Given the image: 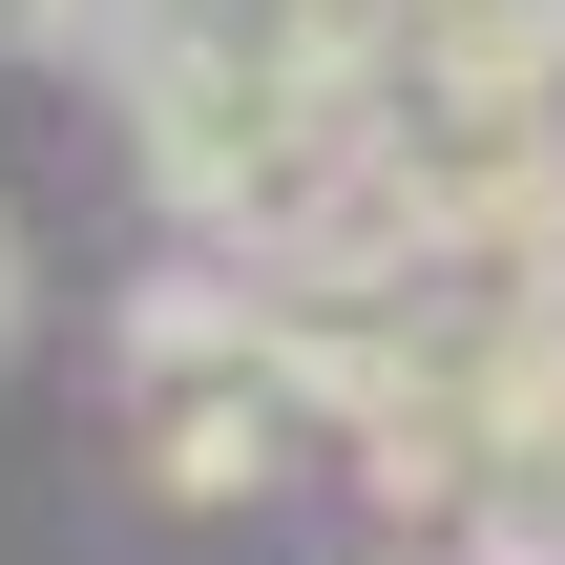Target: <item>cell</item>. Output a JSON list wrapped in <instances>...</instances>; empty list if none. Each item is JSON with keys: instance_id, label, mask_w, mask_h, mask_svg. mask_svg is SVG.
Wrapping results in <instances>:
<instances>
[{"instance_id": "obj_1", "label": "cell", "mask_w": 565, "mask_h": 565, "mask_svg": "<svg viewBox=\"0 0 565 565\" xmlns=\"http://www.w3.org/2000/svg\"><path fill=\"white\" fill-rule=\"evenodd\" d=\"M126 168H147V210H168V252H231V273H273L294 252V210L356 168V84H315V63H273V42H189V21H147L126 63Z\"/></svg>"}, {"instance_id": "obj_2", "label": "cell", "mask_w": 565, "mask_h": 565, "mask_svg": "<svg viewBox=\"0 0 565 565\" xmlns=\"http://www.w3.org/2000/svg\"><path fill=\"white\" fill-rule=\"evenodd\" d=\"M105 377H126V461H147L168 503H273V482L315 461V419H294L273 315H252L231 252H147L126 315H105Z\"/></svg>"}, {"instance_id": "obj_3", "label": "cell", "mask_w": 565, "mask_h": 565, "mask_svg": "<svg viewBox=\"0 0 565 565\" xmlns=\"http://www.w3.org/2000/svg\"><path fill=\"white\" fill-rule=\"evenodd\" d=\"M377 105H565V0H398Z\"/></svg>"}, {"instance_id": "obj_4", "label": "cell", "mask_w": 565, "mask_h": 565, "mask_svg": "<svg viewBox=\"0 0 565 565\" xmlns=\"http://www.w3.org/2000/svg\"><path fill=\"white\" fill-rule=\"evenodd\" d=\"M21 63H126V0H0Z\"/></svg>"}, {"instance_id": "obj_5", "label": "cell", "mask_w": 565, "mask_h": 565, "mask_svg": "<svg viewBox=\"0 0 565 565\" xmlns=\"http://www.w3.org/2000/svg\"><path fill=\"white\" fill-rule=\"evenodd\" d=\"M21 335H42V231L0 210V356H21Z\"/></svg>"}, {"instance_id": "obj_6", "label": "cell", "mask_w": 565, "mask_h": 565, "mask_svg": "<svg viewBox=\"0 0 565 565\" xmlns=\"http://www.w3.org/2000/svg\"><path fill=\"white\" fill-rule=\"evenodd\" d=\"M356 565H440V545H356Z\"/></svg>"}]
</instances>
